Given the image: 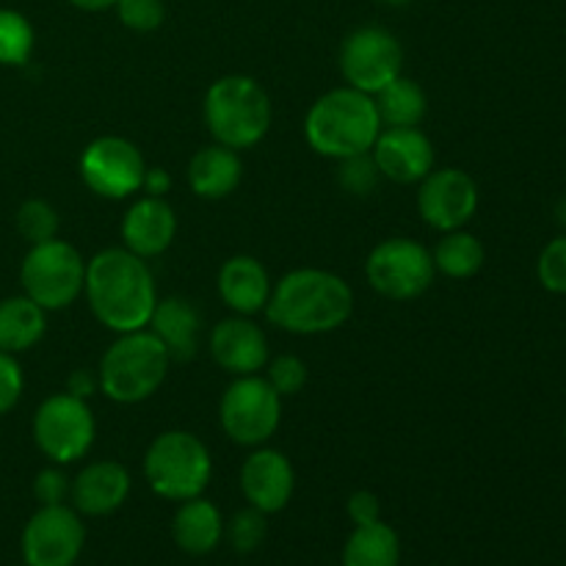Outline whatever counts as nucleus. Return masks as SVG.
Wrapping results in <instances>:
<instances>
[{"label": "nucleus", "mask_w": 566, "mask_h": 566, "mask_svg": "<svg viewBox=\"0 0 566 566\" xmlns=\"http://www.w3.org/2000/svg\"><path fill=\"white\" fill-rule=\"evenodd\" d=\"M171 357L149 329L119 335L99 359V390L114 403H142L160 390Z\"/></svg>", "instance_id": "39448f33"}, {"label": "nucleus", "mask_w": 566, "mask_h": 566, "mask_svg": "<svg viewBox=\"0 0 566 566\" xmlns=\"http://www.w3.org/2000/svg\"><path fill=\"white\" fill-rule=\"evenodd\" d=\"M337 177H340V186L346 188L348 193L365 197V193L374 191L381 175H379V169H376L370 153H365V155H357V158L340 160V175Z\"/></svg>", "instance_id": "72a5a7b5"}, {"label": "nucleus", "mask_w": 566, "mask_h": 566, "mask_svg": "<svg viewBox=\"0 0 566 566\" xmlns=\"http://www.w3.org/2000/svg\"><path fill=\"white\" fill-rule=\"evenodd\" d=\"M14 224H17V232L22 235V241L31 243V247H36V243H44V241H53V238H59V230H61L59 210H55L50 202H44V199H25V202L17 208Z\"/></svg>", "instance_id": "c85d7f7f"}, {"label": "nucleus", "mask_w": 566, "mask_h": 566, "mask_svg": "<svg viewBox=\"0 0 566 566\" xmlns=\"http://www.w3.org/2000/svg\"><path fill=\"white\" fill-rule=\"evenodd\" d=\"M265 381L274 387L280 398L296 396V392L307 385V365H304V359L293 357V354H282V357L271 359L269 363V376H265Z\"/></svg>", "instance_id": "473e14b6"}, {"label": "nucleus", "mask_w": 566, "mask_h": 566, "mask_svg": "<svg viewBox=\"0 0 566 566\" xmlns=\"http://www.w3.org/2000/svg\"><path fill=\"white\" fill-rule=\"evenodd\" d=\"M22 390H25V376L22 365L17 363L14 354L0 352V418L9 415L20 403Z\"/></svg>", "instance_id": "f704fd0d"}, {"label": "nucleus", "mask_w": 566, "mask_h": 566, "mask_svg": "<svg viewBox=\"0 0 566 566\" xmlns=\"http://www.w3.org/2000/svg\"><path fill=\"white\" fill-rule=\"evenodd\" d=\"M177 216L164 197H142L127 208L122 219V241L127 252L149 260L164 254L175 243Z\"/></svg>", "instance_id": "6ab92c4d"}, {"label": "nucleus", "mask_w": 566, "mask_h": 566, "mask_svg": "<svg viewBox=\"0 0 566 566\" xmlns=\"http://www.w3.org/2000/svg\"><path fill=\"white\" fill-rule=\"evenodd\" d=\"M219 420L235 446L260 448L280 429L282 398L263 376H235L221 396Z\"/></svg>", "instance_id": "1a4fd4ad"}, {"label": "nucleus", "mask_w": 566, "mask_h": 566, "mask_svg": "<svg viewBox=\"0 0 566 566\" xmlns=\"http://www.w3.org/2000/svg\"><path fill=\"white\" fill-rule=\"evenodd\" d=\"M70 486L72 481L66 479L64 470L44 468L33 479V497L39 501V506H59V503H66V497H70Z\"/></svg>", "instance_id": "c9c22d12"}, {"label": "nucleus", "mask_w": 566, "mask_h": 566, "mask_svg": "<svg viewBox=\"0 0 566 566\" xmlns=\"http://www.w3.org/2000/svg\"><path fill=\"white\" fill-rule=\"evenodd\" d=\"M243 164L238 149L224 144H208L188 164V186L199 199H224L238 188Z\"/></svg>", "instance_id": "5701e85b"}, {"label": "nucleus", "mask_w": 566, "mask_h": 566, "mask_svg": "<svg viewBox=\"0 0 566 566\" xmlns=\"http://www.w3.org/2000/svg\"><path fill=\"white\" fill-rule=\"evenodd\" d=\"M205 125L216 144L249 149L271 130L269 92L249 75H224L205 92Z\"/></svg>", "instance_id": "20e7f679"}, {"label": "nucleus", "mask_w": 566, "mask_h": 566, "mask_svg": "<svg viewBox=\"0 0 566 566\" xmlns=\"http://www.w3.org/2000/svg\"><path fill=\"white\" fill-rule=\"evenodd\" d=\"M83 293L94 318L116 335L147 329L158 304L147 260L125 247L103 249L88 260Z\"/></svg>", "instance_id": "f257e3e1"}, {"label": "nucleus", "mask_w": 566, "mask_h": 566, "mask_svg": "<svg viewBox=\"0 0 566 566\" xmlns=\"http://www.w3.org/2000/svg\"><path fill=\"white\" fill-rule=\"evenodd\" d=\"M354 291L324 269H296L271 287L265 315L291 335H326L352 318Z\"/></svg>", "instance_id": "f03ea898"}, {"label": "nucleus", "mask_w": 566, "mask_h": 566, "mask_svg": "<svg viewBox=\"0 0 566 566\" xmlns=\"http://www.w3.org/2000/svg\"><path fill=\"white\" fill-rule=\"evenodd\" d=\"M381 3H387V6H407L409 0H381Z\"/></svg>", "instance_id": "a19ab883"}, {"label": "nucleus", "mask_w": 566, "mask_h": 566, "mask_svg": "<svg viewBox=\"0 0 566 566\" xmlns=\"http://www.w3.org/2000/svg\"><path fill=\"white\" fill-rule=\"evenodd\" d=\"M169 186H171V180L164 169H147L142 191H147L149 197H164V193L169 191Z\"/></svg>", "instance_id": "58836bf2"}, {"label": "nucleus", "mask_w": 566, "mask_h": 566, "mask_svg": "<svg viewBox=\"0 0 566 566\" xmlns=\"http://www.w3.org/2000/svg\"><path fill=\"white\" fill-rule=\"evenodd\" d=\"M116 17L127 31L153 33L164 25L166 3L164 0H119L114 6Z\"/></svg>", "instance_id": "7c9ffc66"}, {"label": "nucleus", "mask_w": 566, "mask_h": 566, "mask_svg": "<svg viewBox=\"0 0 566 566\" xmlns=\"http://www.w3.org/2000/svg\"><path fill=\"white\" fill-rule=\"evenodd\" d=\"M36 48V31L22 11L0 6V66H25Z\"/></svg>", "instance_id": "cd10ccee"}, {"label": "nucleus", "mask_w": 566, "mask_h": 566, "mask_svg": "<svg viewBox=\"0 0 566 566\" xmlns=\"http://www.w3.org/2000/svg\"><path fill=\"white\" fill-rule=\"evenodd\" d=\"M401 539L387 523L357 525L343 545V566H398Z\"/></svg>", "instance_id": "393cba45"}, {"label": "nucleus", "mask_w": 566, "mask_h": 566, "mask_svg": "<svg viewBox=\"0 0 566 566\" xmlns=\"http://www.w3.org/2000/svg\"><path fill=\"white\" fill-rule=\"evenodd\" d=\"M418 186V210L431 230H462L479 210L481 193L468 171L453 169V166H446V169L434 166Z\"/></svg>", "instance_id": "4468645a"}, {"label": "nucleus", "mask_w": 566, "mask_h": 566, "mask_svg": "<svg viewBox=\"0 0 566 566\" xmlns=\"http://www.w3.org/2000/svg\"><path fill=\"white\" fill-rule=\"evenodd\" d=\"M536 276H539L545 291L556 293V296H566V232L553 238L542 249L539 260H536Z\"/></svg>", "instance_id": "2f4dec72"}, {"label": "nucleus", "mask_w": 566, "mask_h": 566, "mask_svg": "<svg viewBox=\"0 0 566 566\" xmlns=\"http://www.w3.org/2000/svg\"><path fill=\"white\" fill-rule=\"evenodd\" d=\"M431 260H434V269L440 274L451 276V280H470L484 269L486 252L484 243L462 227V230L442 232L434 252H431Z\"/></svg>", "instance_id": "bb28decb"}, {"label": "nucleus", "mask_w": 566, "mask_h": 566, "mask_svg": "<svg viewBox=\"0 0 566 566\" xmlns=\"http://www.w3.org/2000/svg\"><path fill=\"white\" fill-rule=\"evenodd\" d=\"M127 495H130V473L114 459L86 464L70 486L72 509L83 517H108L125 506Z\"/></svg>", "instance_id": "a211bd4d"}, {"label": "nucleus", "mask_w": 566, "mask_h": 566, "mask_svg": "<svg viewBox=\"0 0 566 566\" xmlns=\"http://www.w3.org/2000/svg\"><path fill=\"white\" fill-rule=\"evenodd\" d=\"M376 111H379L381 127H420L429 111V99L420 83L398 75L385 88L374 94Z\"/></svg>", "instance_id": "a878e982"}, {"label": "nucleus", "mask_w": 566, "mask_h": 566, "mask_svg": "<svg viewBox=\"0 0 566 566\" xmlns=\"http://www.w3.org/2000/svg\"><path fill=\"white\" fill-rule=\"evenodd\" d=\"M22 293L48 313L77 302L86 282V260L72 243L53 238L28 249L20 265Z\"/></svg>", "instance_id": "0eeeda50"}, {"label": "nucleus", "mask_w": 566, "mask_h": 566, "mask_svg": "<svg viewBox=\"0 0 566 566\" xmlns=\"http://www.w3.org/2000/svg\"><path fill=\"white\" fill-rule=\"evenodd\" d=\"M86 545V525L66 503L39 506L22 528L20 551L25 566H75Z\"/></svg>", "instance_id": "f8f14e48"}, {"label": "nucleus", "mask_w": 566, "mask_h": 566, "mask_svg": "<svg viewBox=\"0 0 566 566\" xmlns=\"http://www.w3.org/2000/svg\"><path fill=\"white\" fill-rule=\"evenodd\" d=\"M340 72L346 86L374 97L403 72V48L387 28L363 25L340 44Z\"/></svg>", "instance_id": "9b49d317"}, {"label": "nucleus", "mask_w": 566, "mask_h": 566, "mask_svg": "<svg viewBox=\"0 0 566 566\" xmlns=\"http://www.w3.org/2000/svg\"><path fill=\"white\" fill-rule=\"evenodd\" d=\"M70 3L75 6V9H81V11H92V14H97V11L114 9L119 0H70Z\"/></svg>", "instance_id": "ea45409f"}, {"label": "nucleus", "mask_w": 566, "mask_h": 566, "mask_svg": "<svg viewBox=\"0 0 566 566\" xmlns=\"http://www.w3.org/2000/svg\"><path fill=\"white\" fill-rule=\"evenodd\" d=\"M31 431L39 451L53 464L64 468L92 451L97 423L88 401L70 392H53L33 412Z\"/></svg>", "instance_id": "6e6552de"}, {"label": "nucleus", "mask_w": 566, "mask_h": 566, "mask_svg": "<svg viewBox=\"0 0 566 566\" xmlns=\"http://www.w3.org/2000/svg\"><path fill=\"white\" fill-rule=\"evenodd\" d=\"M199 326L202 321H199L193 304L180 296H171L155 304L147 329L158 337L171 363H188L191 357H197Z\"/></svg>", "instance_id": "412c9836"}, {"label": "nucleus", "mask_w": 566, "mask_h": 566, "mask_svg": "<svg viewBox=\"0 0 566 566\" xmlns=\"http://www.w3.org/2000/svg\"><path fill=\"white\" fill-rule=\"evenodd\" d=\"M381 119L370 94L340 86L321 94L304 116V136L318 155L332 160L357 158L374 149Z\"/></svg>", "instance_id": "7ed1b4c3"}, {"label": "nucleus", "mask_w": 566, "mask_h": 566, "mask_svg": "<svg viewBox=\"0 0 566 566\" xmlns=\"http://www.w3.org/2000/svg\"><path fill=\"white\" fill-rule=\"evenodd\" d=\"M97 390H99V379L97 374H92V370H72L70 379H66V392L75 398H83V401H88Z\"/></svg>", "instance_id": "4c0bfd02"}, {"label": "nucleus", "mask_w": 566, "mask_h": 566, "mask_svg": "<svg viewBox=\"0 0 566 566\" xmlns=\"http://www.w3.org/2000/svg\"><path fill=\"white\" fill-rule=\"evenodd\" d=\"M171 536L175 545L188 556H208L224 539V517L216 503L205 501L202 495L182 501L171 520Z\"/></svg>", "instance_id": "4be33fe9"}, {"label": "nucleus", "mask_w": 566, "mask_h": 566, "mask_svg": "<svg viewBox=\"0 0 566 566\" xmlns=\"http://www.w3.org/2000/svg\"><path fill=\"white\" fill-rule=\"evenodd\" d=\"M213 462L210 451L197 434L182 429L164 431L149 442L144 453V479L149 490L164 501H191L210 484Z\"/></svg>", "instance_id": "423d86ee"}, {"label": "nucleus", "mask_w": 566, "mask_h": 566, "mask_svg": "<svg viewBox=\"0 0 566 566\" xmlns=\"http://www.w3.org/2000/svg\"><path fill=\"white\" fill-rule=\"evenodd\" d=\"M296 490V473L285 453L274 448H254L241 468V492L252 509L276 514L291 503Z\"/></svg>", "instance_id": "dca6fc26"}, {"label": "nucleus", "mask_w": 566, "mask_h": 566, "mask_svg": "<svg viewBox=\"0 0 566 566\" xmlns=\"http://www.w3.org/2000/svg\"><path fill=\"white\" fill-rule=\"evenodd\" d=\"M370 158L381 177L398 186H415L437 166V149L420 127H381Z\"/></svg>", "instance_id": "2eb2a0df"}, {"label": "nucleus", "mask_w": 566, "mask_h": 566, "mask_svg": "<svg viewBox=\"0 0 566 566\" xmlns=\"http://www.w3.org/2000/svg\"><path fill=\"white\" fill-rule=\"evenodd\" d=\"M434 260L423 243L412 238H387L365 260V276L379 296L412 302L434 282Z\"/></svg>", "instance_id": "9d476101"}, {"label": "nucleus", "mask_w": 566, "mask_h": 566, "mask_svg": "<svg viewBox=\"0 0 566 566\" xmlns=\"http://www.w3.org/2000/svg\"><path fill=\"white\" fill-rule=\"evenodd\" d=\"M142 149L122 136H99L83 149L81 180L103 199H127L144 188Z\"/></svg>", "instance_id": "ddd939ff"}, {"label": "nucleus", "mask_w": 566, "mask_h": 566, "mask_svg": "<svg viewBox=\"0 0 566 566\" xmlns=\"http://www.w3.org/2000/svg\"><path fill=\"white\" fill-rule=\"evenodd\" d=\"M564 440H566V426H564Z\"/></svg>", "instance_id": "79ce46f5"}, {"label": "nucleus", "mask_w": 566, "mask_h": 566, "mask_svg": "<svg viewBox=\"0 0 566 566\" xmlns=\"http://www.w3.org/2000/svg\"><path fill=\"white\" fill-rule=\"evenodd\" d=\"M346 512H348V517H352L354 528H357V525L379 523V520H381V503H379V497L374 495V492L359 490V492H354L352 497H348Z\"/></svg>", "instance_id": "e433bc0d"}, {"label": "nucleus", "mask_w": 566, "mask_h": 566, "mask_svg": "<svg viewBox=\"0 0 566 566\" xmlns=\"http://www.w3.org/2000/svg\"><path fill=\"white\" fill-rule=\"evenodd\" d=\"M48 332V310L39 307L25 293L0 298V352L25 354Z\"/></svg>", "instance_id": "b1692460"}, {"label": "nucleus", "mask_w": 566, "mask_h": 566, "mask_svg": "<svg viewBox=\"0 0 566 566\" xmlns=\"http://www.w3.org/2000/svg\"><path fill=\"white\" fill-rule=\"evenodd\" d=\"M271 287L269 271L252 254H235L219 269V296L235 315L265 313Z\"/></svg>", "instance_id": "aec40b11"}, {"label": "nucleus", "mask_w": 566, "mask_h": 566, "mask_svg": "<svg viewBox=\"0 0 566 566\" xmlns=\"http://www.w3.org/2000/svg\"><path fill=\"white\" fill-rule=\"evenodd\" d=\"M210 357L232 376H252L269 365L265 332L247 315L224 318L210 335Z\"/></svg>", "instance_id": "f3484780"}, {"label": "nucleus", "mask_w": 566, "mask_h": 566, "mask_svg": "<svg viewBox=\"0 0 566 566\" xmlns=\"http://www.w3.org/2000/svg\"><path fill=\"white\" fill-rule=\"evenodd\" d=\"M269 514L258 512V509H241V512L232 514L230 523H224V539L230 542V547L235 553H254L265 542L269 534V525H265Z\"/></svg>", "instance_id": "c756f323"}]
</instances>
